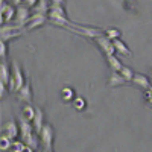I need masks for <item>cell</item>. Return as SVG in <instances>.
<instances>
[{"label":"cell","mask_w":152,"mask_h":152,"mask_svg":"<svg viewBox=\"0 0 152 152\" xmlns=\"http://www.w3.org/2000/svg\"><path fill=\"white\" fill-rule=\"evenodd\" d=\"M15 94H17V99L20 100V102L31 104V102H32V87H31V81H28Z\"/></svg>","instance_id":"cell-8"},{"label":"cell","mask_w":152,"mask_h":152,"mask_svg":"<svg viewBox=\"0 0 152 152\" xmlns=\"http://www.w3.org/2000/svg\"><path fill=\"white\" fill-rule=\"evenodd\" d=\"M34 116H35V108L31 104H24L23 108H21V117L24 120H28V122H32Z\"/></svg>","instance_id":"cell-16"},{"label":"cell","mask_w":152,"mask_h":152,"mask_svg":"<svg viewBox=\"0 0 152 152\" xmlns=\"http://www.w3.org/2000/svg\"><path fill=\"white\" fill-rule=\"evenodd\" d=\"M9 3L14 6H20V5H23V0H9Z\"/></svg>","instance_id":"cell-27"},{"label":"cell","mask_w":152,"mask_h":152,"mask_svg":"<svg viewBox=\"0 0 152 152\" xmlns=\"http://www.w3.org/2000/svg\"><path fill=\"white\" fill-rule=\"evenodd\" d=\"M0 56H2V59L5 61L6 59V41H0Z\"/></svg>","instance_id":"cell-24"},{"label":"cell","mask_w":152,"mask_h":152,"mask_svg":"<svg viewBox=\"0 0 152 152\" xmlns=\"http://www.w3.org/2000/svg\"><path fill=\"white\" fill-rule=\"evenodd\" d=\"M151 82H152V81H151Z\"/></svg>","instance_id":"cell-31"},{"label":"cell","mask_w":152,"mask_h":152,"mask_svg":"<svg viewBox=\"0 0 152 152\" xmlns=\"http://www.w3.org/2000/svg\"><path fill=\"white\" fill-rule=\"evenodd\" d=\"M34 8H35L37 12H41V14H47V11H49V8L46 5V0H38V3Z\"/></svg>","instance_id":"cell-22"},{"label":"cell","mask_w":152,"mask_h":152,"mask_svg":"<svg viewBox=\"0 0 152 152\" xmlns=\"http://www.w3.org/2000/svg\"><path fill=\"white\" fill-rule=\"evenodd\" d=\"M37 3H38V0H23V5L28 8H34Z\"/></svg>","instance_id":"cell-25"},{"label":"cell","mask_w":152,"mask_h":152,"mask_svg":"<svg viewBox=\"0 0 152 152\" xmlns=\"http://www.w3.org/2000/svg\"><path fill=\"white\" fill-rule=\"evenodd\" d=\"M43 152H53V149H43Z\"/></svg>","instance_id":"cell-29"},{"label":"cell","mask_w":152,"mask_h":152,"mask_svg":"<svg viewBox=\"0 0 152 152\" xmlns=\"http://www.w3.org/2000/svg\"><path fill=\"white\" fill-rule=\"evenodd\" d=\"M0 90H2V99H5V96H6V84H0Z\"/></svg>","instance_id":"cell-26"},{"label":"cell","mask_w":152,"mask_h":152,"mask_svg":"<svg viewBox=\"0 0 152 152\" xmlns=\"http://www.w3.org/2000/svg\"><path fill=\"white\" fill-rule=\"evenodd\" d=\"M102 34L108 38V40L114 41V40H117V38L122 37V31L117 29V28H108V29H102Z\"/></svg>","instance_id":"cell-17"},{"label":"cell","mask_w":152,"mask_h":152,"mask_svg":"<svg viewBox=\"0 0 152 152\" xmlns=\"http://www.w3.org/2000/svg\"><path fill=\"white\" fill-rule=\"evenodd\" d=\"M131 84H134V85H137V87L143 88V90H146V88L152 87V82L149 81V78H146V76L142 75V73H134V78H132Z\"/></svg>","instance_id":"cell-10"},{"label":"cell","mask_w":152,"mask_h":152,"mask_svg":"<svg viewBox=\"0 0 152 152\" xmlns=\"http://www.w3.org/2000/svg\"><path fill=\"white\" fill-rule=\"evenodd\" d=\"M149 75H151V76H152V67H151V69H149Z\"/></svg>","instance_id":"cell-30"},{"label":"cell","mask_w":152,"mask_h":152,"mask_svg":"<svg viewBox=\"0 0 152 152\" xmlns=\"http://www.w3.org/2000/svg\"><path fill=\"white\" fill-rule=\"evenodd\" d=\"M72 105H73V108H75L76 111H84V110L87 108V100H85L82 96H76V97L73 99Z\"/></svg>","instance_id":"cell-19"},{"label":"cell","mask_w":152,"mask_h":152,"mask_svg":"<svg viewBox=\"0 0 152 152\" xmlns=\"http://www.w3.org/2000/svg\"><path fill=\"white\" fill-rule=\"evenodd\" d=\"M91 41L96 44V47L100 50V52H102L104 56H105V55H114V53H116V49H114L113 41L108 40V38H107L102 32H100L99 35H96V37H93Z\"/></svg>","instance_id":"cell-3"},{"label":"cell","mask_w":152,"mask_h":152,"mask_svg":"<svg viewBox=\"0 0 152 152\" xmlns=\"http://www.w3.org/2000/svg\"><path fill=\"white\" fill-rule=\"evenodd\" d=\"M24 146H26V143H24L23 140H12L11 143V148H9V152H23Z\"/></svg>","instance_id":"cell-21"},{"label":"cell","mask_w":152,"mask_h":152,"mask_svg":"<svg viewBox=\"0 0 152 152\" xmlns=\"http://www.w3.org/2000/svg\"><path fill=\"white\" fill-rule=\"evenodd\" d=\"M38 138H40V146H43V149H52L53 138H55L52 125L44 123L43 128H41V131L38 132Z\"/></svg>","instance_id":"cell-4"},{"label":"cell","mask_w":152,"mask_h":152,"mask_svg":"<svg viewBox=\"0 0 152 152\" xmlns=\"http://www.w3.org/2000/svg\"><path fill=\"white\" fill-rule=\"evenodd\" d=\"M0 76H2V82L3 84H9V79H11V69L8 67V64L3 61L2 66H0Z\"/></svg>","instance_id":"cell-18"},{"label":"cell","mask_w":152,"mask_h":152,"mask_svg":"<svg viewBox=\"0 0 152 152\" xmlns=\"http://www.w3.org/2000/svg\"><path fill=\"white\" fill-rule=\"evenodd\" d=\"M125 84H128V82L123 79V76L119 72H111L110 78L107 81V85L108 87H119V85H125Z\"/></svg>","instance_id":"cell-11"},{"label":"cell","mask_w":152,"mask_h":152,"mask_svg":"<svg viewBox=\"0 0 152 152\" xmlns=\"http://www.w3.org/2000/svg\"><path fill=\"white\" fill-rule=\"evenodd\" d=\"M62 0H52V5H61Z\"/></svg>","instance_id":"cell-28"},{"label":"cell","mask_w":152,"mask_h":152,"mask_svg":"<svg viewBox=\"0 0 152 152\" xmlns=\"http://www.w3.org/2000/svg\"><path fill=\"white\" fill-rule=\"evenodd\" d=\"M113 44H114V49H116V52L117 53H120L122 56H131V50L128 49V46H126L120 38H117V40H114L113 41Z\"/></svg>","instance_id":"cell-13"},{"label":"cell","mask_w":152,"mask_h":152,"mask_svg":"<svg viewBox=\"0 0 152 152\" xmlns=\"http://www.w3.org/2000/svg\"><path fill=\"white\" fill-rule=\"evenodd\" d=\"M47 18H49V17H47L46 14H41V12H35V14H32V15L28 18L26 24H24V31H32V29H35V28L43 26Z\"/></svg>","instance_id":"cell-5"},{"label":"cell","mask_w":152,"mask_h":152,"mask_svg":"<svg viewBox=\"0 0 152 152\" xmlns=\"http://www.w3.org/2000/svg\"><path fill=\"white\" fill-rule=\"evenodd\" d=\"M32 123V126H34V129L37 131V132H40L41 131V128H43V111L40 110V108H35V116H34V120L31 122Z\"/></svg>","instance_id":"cell-14"},{"label":"cell","mask_w":152,"mask_h":152,"mask_svg":"<svg viewBox=\"0 0 152 152\" xmlns=\"http://www.w3.org/2000/svg\"><path fill=\"white\" fill-rule=\"evenodd\" d=\"M59 96H61V99L64 100V102H73V99L76 97V96H75V90H73L72 87H69V85H66V87L61 88Z\"/></svg>","instance_id":"cell-15"},{"label":"cell","mask_w":152,"mask_h":152,"mask_svg":"<svg viewBox=\"0 0 152 152\" xmlns=\"http://www.w3.org/2000/svg\"><path fill=\"white\" fill-rule=\"evenodd\" d=\"M15 12H17V8L11 3H6L3 0L2 2V23L6 24V23L12 21L15 18Z\"/></svg>","instance_id":"cell-7"},{"label":"cell","mask_w":152,"mask_h":152,"mask_svg":"<svg viewBox=\"0 0 152 152\" xmlns=\"http://www.w3.org/2000/svg\"><path fill=\"white\" fill-rule=\"evenodd\" d=\"M105 58V61H107V66L110 67V70L111 72H119L120 69H122V61H119V58H116L114 55H105L104 56Z\"/></svg>","instance_id":"cell-12"},{"label":"cell","mask_w":152,"mask_h":152,"mask_svg":"<svg viewBox=\"0 0 152 152\" xmlns=\"http://www.w3.org/2000/svg\"><path fill=\"white\" fill-rule=\"evenodd\" d=\"M29 8L24 6V5H20L17 6V12H15V18H14V23L18 24V26L24 28V24H26L28 18H29Z\"/></svg>","instance_id":"cell-9"},{"label":"cell","mask_w":152,"mask_h":152,"mask_svg":"<svg viewBox=\"0 0 152 152\" xmlns=\"http://www.w3.org/2000/svg\"><path fill=\"white\" fill-rule=\"evenodd\" d=\"M119 73L123 76V79L128 82V84H129V82L132 81V78H134V72H132L129 67H126V66H122V69L119 70Z\"/></svg>","instance_id":"cell-20"},{"label":"cell","mask_w":152,"mask_h":152,"mask_svg":"<svg viewBox=\"0 0 152 152\" xmlns=\"http://www.w3.org/2000/svg\"><path fill=\"white\" fill-rule=\"evenodd\" d=\"M24 85V76H23V72L18 66V62L14 61L11 66V79H9V84H8V88L11 93H17L20 88Z\"/></svg>","instance_id":"cell-1"},{"label":"cell","mask_w":152,"mask_h":152,"mask_svg":"<svg viewBox=\"0 0 152 152\" xmlns=\"http://www.w3.org/2000/svg\"><path fill=\"white\" fill-rule=\"evenodd\" d=\"M11 143H12L11 138H8V137H5V135L0 137V149H2V151H9Z\"/></svg>","instance_id":"cell-23"},{"label":"cell","mask_w":152,"mask_h":152,"mask_svg":"<svg viewBox=\"0 0 152 152\" xmlns=\"http://www.w3.org/2000/svg\"><path fill=\"white\" fill-rule=\"evenodd\" d=\"M18 128H20V138L26 143V145H29V146H32L34 149H35V146H37V138H35V135H34V126H32V123L31 122H28V120H24L23 117L20 119V123H18Z\"/></svg>","instance_id":"cell-2"},{"label":"cell","mask_w":152,"mask_h":152,"mask_svg":"<svg viewBox=\"0 0 152 152\" xmlns=\"http://www.w3.org/2000/svg\"><path fill=\"white\" fill-rule=\"evenodd\" d=\"M2 135L11 138V140H15V138L20 135V128H18V125H17L14 120L5 122V123L2 125Z\"/></svg>","instance_id":"cell-6"}]
</instances>
